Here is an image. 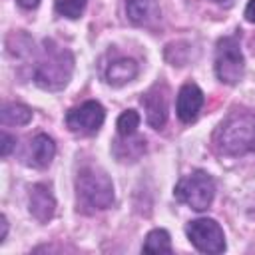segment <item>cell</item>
I'll return each instance as SVG.
<instances>
[{"mask_svg": "<svg viewBox=\"0 0 255 255\" xmlns=\"http://www.w3.org/2000/svg\"><path fill=\"white\" fill-rule=\"evenodd\" d=\"M213 141L221 155L239 157L255 153V114L233 112L219 124Z\"/></svg>", "mask_w": 255, "mask_h": 255, "instance_id": "1", "label": "cell"}, {"mask_svg": "<svg viewBox=\"0 0 255 255\" xmlns=\"http://www.w3.org/2000/svg\"><path fill=\"white\" fill-rule=\"evenodd\" d=\"M74 72V54L68 48L58 46L54 40H44L42 58L34 70V82L42 90H62Z\"/></svg>", "mask_w": 255, "mask_h": 255, "instance_id": "2", "label": "cell"}, {"mask_svg": "<svg viewBox=\"0 0 255 255\" xmlns=\"http://www.w3.org/2000/svg\"><path fill=\"white\" fill-rule=\"evenodd\" d=\"M78 203L90 211H102L114 203V183L98 165H84L76 175Z\"/></svg>", "mask_w": 255, "mask_h": 255, "instance_id": "3", "label": "cell"}, {"mask_svg": "<svg viewBox=\"0 0 255 255\" xmlns=\"http://www.w3.org/2000/svg\"><path fill=\"white\" fill-rule=\"evenodd\" d=\"M173 195L177 201L189 205L195 211H205L215 197V181L213 177L203 171V169H195L189 175L181 177L177 181V185L173 187Z\"/></svg>", "mask_w": 255, "mask_h": 255, "instance_id": "4", "label": "cell"}, {"mask_svg": "<svg viewBox=\"0 0 255 255\" xmlns=\"http://www.w3.org/2000/svg\"><path fill=\"white\" fill-rule=\"evenodd\" d=\"M245 74V58L237 36H223L215 46V76L227 86L241 82Z\"/></svg>", "mask_w": 255, "mask_h": 255, "instance_id": "5", "label": "cell"}, {"mask_svg": "<svg viewBox=\"0 0 255 255\" xmlns=\"http://www.w3.org/2000/svg\"><path fill=\"white\" fill-rule=\"evenodd\" d=\"M185 233H187L189 243L201 253L217 255V253H223L225 247H227L223 229L215 219H209V217L193 219V221L187 223Z\"/></svg>", "mask_w": 255, "mask_h": 255, "instance_id": "6", "label": "cell"}, {"mask_svg": "<svg viewBox=\"0 0 255 255\" xmlns=\"http://www.w3.org/2000/svg\"><path fill=\"white\" fill-rule=\"evenodd\" d=\"M104 120H106V110L96 100H88V102L68 110V114H66L68 129L72 133H78V135H92V133H96L102 128Z\"/></svg>", "mask_w": 255, "mask_h": 255, "instance_id": "7", "label": "cell"}, {"mask_svg": "<svg viewBox=\"0 0 255 255\" xmlns=\"http://www.w3.org/2000/svg\"><path fill=\"white\" fill-rule=\"evenodd\" d=\"M141 106L145 110V120L153 129H161L167 122V90L155 84L149 92L141 96Z\"/></svg>", "mask_w": 255, "mask_h": 255, "instance_id": "8", "label": "cell"}, {"mask_svg": "<svg viewBox=\"0 0 255 255\" xmlns=\"http://www.w3.org/2000/svg\"><path fill=\"white\" fill-rule=\"evenodd\" d=\"M28 211L38 223H48L56 213V199L46 183H36L28 193Z\"/></svg>", "mask_w": 255, "mask_h": 255, "instance_id": "9", "label": "cell"}, {"mask_svg": "<svg viewBox=\"0 0 255 255\" xmlns=\"http://www.w3.org/2000/svg\"><path fill=\"white\" fill-rule=\"evenodd\" d=\"M203 102H205V98H203V92L199 90V86H195V84L181 86V90L177 92V100H175L177 118L183 124L195 122L203 108Z\"/></svg>", "mask_w": 255, "mask_h": 255, "instance_id": "10", "label": "cell"}, {"mask_svg": "<svg viewBox=\"0 0 255 255\" xmlns=\"http://www.w3.org/2000/svg\"><path fill=\"white\" fill-rule=\"evenodd\" d=\"M54 155H56V143H54V139L50 135H46V133H38V135L32 137V141H30L24 157H26V163L28 165H32L36 169H44V167H48L52 163Z\"/></svg>", "mask_w": 255, "mask_h": 255, "instance_id": "11", "label": "cell"}, {"mask_svg": "<svg viewBox=\"0 0 255 255\" xmlns=\"http://www.w3.org/2000/svg\"><path fill=\"white\" fill-rule=\"evenodd\" d=\"M126 14L135 26H149L159 20V4L157 0H128Z\"/></svg>", "mask_w": 255, "mask_h": 255, "instance_id": "12", "label": "cell"}, {"mask_svg": "<svg viewBox=\"0 0 255 255\" xmlns=\"http://www.w3.org/2000/svg\"><path fill=\"white\" fill-rule=\"evenodd\" d=\"M137 72H139V68H137L135 60L120 58V60H114L106 68V82L112 86H124L128 82H131L137 76Z\"/></svg>", "mask_w": 255, "mask_h": 255, "instance_id": "13", "label": "cell"}, {"mask_svg": "<svg viewBox=\"0 0 255 255\" xmlns=\"http://www.w3.org/2000/svg\"><path fill=\"white\" fill-rule=\"evenodd\" d=\"M32 120V110L24 104H4L0 112L2 126H26Z\"/></svg>", "mask_w": 255, "mask_h": 255, "instance_id": "14", "label": "cell"}, {"mask_svg": "<svg viewBox=\"0 0 255 255\" xmlns=\"http://www.w3.org/2000/svg\"><path fill=\"white\" fill-rule=\"evenodd\" d=\"M143 253H171V239L165 229H151L141 245Z\"/></svg>", "mask_w": 255, "mask_h": 255, "instance_id": "15", "label": "cell"}, {"mask_svg": "<svg viewBox=\"0 0 255 255\" xmlns=\"http://www.w3.org/2000/svg\"><path fill=\"white\" fill-rule=\"evenodd\" d=\"M86 4H88V0H56L54 2V10L64 18L78 20L84 14Z\"/></svg>", "mask_w": 255, "mask_h": 255, "instance_id": "16", "label": "cell"}, {"mask_svg": "<svg viewBox=\"0 0 255 255\" xmlns=\"http://www.w3.org/2000/svg\"><path fill=\"white\" fill-rule=\"evenodd\" d=\"M118 133L122 137H131L135 131H137V126H139V114L135 110H126L120 118H118Z\"/></svg>", "mask_w": 255, "mask_h": 255, "instance_id": "17", "label": "cell"}, {"mask_svg": "<svg viewBox=\"0 0 255 255\" xmlns=\"http://www.w3.org/2000/svg\"><path fill=\"white\" fill-rule=\"evenodd\" d=\"M14 145H16V137L10 135L8 131H2V157H8Z\"/></svg>", "mask_w": 255, "mask_h": 255, "instance_id": "18", "label": "cell"}, {"mask_svg": "<svg viewBox=\"0 0 255 255\" xmlns=\"http://www.w3.org/2000/svg\"><path fill=\"white\" fill-rule=\"evenodd\" d=\"M245 20L255 24V0H249L245 6Z\"/></svg>", "mask_w": 255, "mask_h": 255, "instance_id": "19", "label": "cell"}, {"mask_svg": "<svg viewBox=\"0 0 255 255\" xmlns=\"http://www.w3.org/2000/svg\"><path fill=\"white\" fill-rule=\"evenodd\" d=\"M16 2H18V6L24 8V10H34V8L40 4V0H16Z\"/></svg>", "mask_w": 255, "mask_h": 255, "instance_id": "20", "label": "cell"}, {"mask_svg": "<svg viewBox=\"0 0 255 255\" xmlns=\"http://www.w3.org/2000/svg\"><path fill=\"white\" fill-rule=\"evenodd\" d=\"M0 221H2V235H0V243H4V239H6V235H8V219H6V215H2V217H0Z\"/></svg>", "mask_w": 255, "mask_h": 255, "instance_id": "21", "label": "cell"}, {"mask_svg": "<svg viewBox=\"0 0 255 255\" xmlns=\"http://www.w3.org/2000/svg\"><path fill=\"white\" fill-rule=\"evenodd\" d=\"M213 2H217V4H227L229 0H213Z\"/></svg>", "mask_w": 255, "mask_h": 255, "instance_id": "22", "label": "cell"}]
</instances>
